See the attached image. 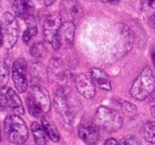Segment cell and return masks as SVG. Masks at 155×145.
Instances as JSON below:
<instances>
[{"instance_id":"cell-1","label":"cell","mask_w":155,"mask_h":145,"mask_svg":"<svg viewBox=\"0 0 155 145\" xmlns=\"http://www.w3.org/2000/svg\"><path fill=\"white\" fill-rule=\"evenodd\" d=\"M54 108L68 126H72L81 110V103L72 91L62 87L54 94Z\"/></svg>"},{"instance_id":"cell-18","label":"cell","mask_w":155,"mask_h":145,"mask_svg":"<svg viewBox=\"0 0 155 145\" xmlns=\"http://www.w3.org/2000/svg\"><path fill=\"white\" fill-rule=\"evenodd\" d=\"M31 131L36 145H47V134L41 124L33 122L31 124Z\"/></svg>"},{"instance_id":"cell-29","label":"cell","mask_w":155,"mask_h":145,"mask_svg":"<svg viewBox=\"0 0 155 145\" xmlns=\"http://www.w3.org/2000/svg\"><path fill=\"white\" fill-rule=\"evenodd\" d=\"M151 113H152V115L155 118V101H154V103H152V105H151Z\"/></svg>"},{"instance_id":"cell-31","label":"cell","mask_w":155,"mask_h":145,"mask_svg":"<svg viewBox=\"0 0 155 145\" xmlns=\"http://www.w3.org/2000/svg\"><path fill=\"white\" fill-rule=\"evenodd\" d=\"M152 62H153L154 67H155V48L153 49V51H152Z\"/></svg>"},{"instance_id":"cell-9","label":"cell","mask_w":155,"mask_h":145,"mask_svg":"<svg viewBox=\"0 0 155 145\" xmlns=\"http://www.w3.org/2000/svg\"><path fill=\"white\" fill-rule=\"evenodd\" d=\"M12 79L18 92L24 93L28 89V66L24 58H18L12 67Z\"/></svg>"},{"instance_id":"cell-22","label":"cell","mask_w":155,"mask_h":145,"mask_svg":"<svg viewBox=\"0 0 155 145\" xmlns=\"http://www.w3.org/2000/svg\"><path fill=\"white\" fill-rule=\"evenodd\" d=\"M31 55L34 57H41L46 52V47L43 43H37L31 47Z\"/></svg>"},{"instance_id":"cell-26","label":"cell","mask_w":155,"mask_h":145,"mask_svg":"<svg viewBox=\"0 0 155 145\" xmlns=\"http://www.w3.org/2000/svg\"><path fill=\"white\" fill-rule=\"evenodd\" d=\"M150 24L152 26V28L155 29V14H153L150 17Z\"/></svg>"},{"instance_id":"cell-33","label":"cell","mask_w":155,"mask_h":145,"mask_svg":"<svg viewBox=\"0 0 155 145\" xmlns=\"http://www.w3.org/2000/svg\"><path fill=\"white\" fill-rule=\"evenodd\" d=\"M0 142H1V130H0Z\"/></svg>"},{"instance_id":"cell-10","label":"cell","mask_w":155,"mask_h":145,"mask_svg":"<svg viewBox=\"0 0 155 145\" xmlns=\"http://www.w3.org/2000/svg\"><path fill=\"white\" fill-rule=\"evenodd\" d=\"M47 74L49 81L56 84H65L70 76L68 68L60 58H52L50 60Z\"/></svg>"},{"instance_id":"cell-19","label":"cell","mask_w":155,"mask_h":145,"mask_svg":"<svg viewBox=\"0 0 155 145\" xmlns=\"http://www.w3.org/2000/svg\"><path fill=\"white\" fill-rule=\"evenodd\" d=\"M140 134L147 142L155 144V122L149 121L142 124Z\"/></svg>"},{"instance_id":"cell-21","label":"cell","mask_w":155,"mask_h":145,"mask_svg":"<svg viewBox=\"0 0 155 145\" xmlns=\"http://www.w3.org/2000/svg\"><path fill=\"white\" fill-rule=\"evenodd\" d=\"M120 107L123 112L129 117H134L137 113V107L132 103L127 102V101H120Z\"/></svg>"},{"instance_id":"cell-7","label":"cell","mask_w":155,"mask_h":145,"mask_svg":"<svg viewBox=\"0 0 155 145\" xmlns=\"http://www.w3.org/2000/svg\"><path fill=\"white\" fill-rule=\"evenodd\" d=\"M0 108L5 111H11L14 114H24L25 109L18 94L11 87L1 88L0 90Z\"/></svg>"},{"instance_id":"cell-24","label":"cell","mask_w":155,"mask_h":145,"mask_svg":"<svg viewBox=\"0 0 155 145\" xmlns=\"http://www.w3.org/2000/svg\"><path fill=\"white\" fill-rule=\"evenodd\" d=\"M120 145H141L140 141L134 136H125L120 140Z\"/></svg>"},{"instance_id":"cell-2","label":"cell","mask_w":155,"mask_h":145,"mask_svg":"<svg viewBox=\"0 0 155 145\" xmlns=\"http://www.w3.org/2000/svg\"><path fill=\"white\" fill-rule=\"evenodd\" d=\"M27 108L32 117L41 118L44 113L49 112L51 108V98L44 87L33 85L27 98Z\"/></svg>"},{"instance_id":"cell-28","label":"cell","mask_w":155,"mask_h":145,"mask_svg":"<svg viewBox=\"0 0 155 145\" xmlns=\"http://www.w3.org/2000/svg\"><path fill=\"white\" fill-rule=\"evenodd\" d=\"M3 46V38H2V30H1V24H0V47Z\"/></svg>"},{"instance_id":"cell-6","label":"cell","mask_w":155,"mask_h":145,"mask_svg":"<svg viewBox=\"0 0 155 145\" xmlns=\"http://www.w3.org/2000/svg\"><path fill=\"white\" fill-rule=\"evenodd\" d=\"M1 30L3 47L7 50H11L16 45L19 36V24L16 16L10 12H5L1 17Z\"/></svg>"},{"instance_id":"cell-15","label":"cell","mask_w":155,"mask_h":145,"mask_svg":"<svg viewBox=\"0 0 155 145\" xmlns=\"http://www.w3.org/2000/svg\"><path fill=\"white\" fill-rule=\"evenodd\" d=\"M13 11L17 17L26 19L33 15L34 5L31 0H15L13 3Z\"/></svg>"},{"instance_id":"cell-14","label":"cell","mask_w":155,"mask_h":145,"mask_svg":"<svg viewBox=\"0 0 155 145\" xmlns=\"http://www.w3.org/2000/svg\"><path fill=\"white\" fill-rule=\"evenodd\" d=\"M62 12L70 21H77L83 15L82 5L78 0H63L62 5Z\"/></svg>"},{"instance_id":"cell-25","label":"cell","mask_w":155,"mask_h":145,"mask_svg":"<svg viewBox=\"0 0 155 145\" xmlns=\"http://www.w3.org/2000/svg\"><path fill=\"white\" fill-rule=\"evenodd\" d=\"M103 145H120V144H119L118 141H117L116 139L110 138V139H107L105 142H104Z\"/></svg>"},{"instance_id":"cell-11","label":"cell","mask_w":155,"mask_h":145,"mask_svg":"<svg viewBox=\"0 0 155 145\" xmlns=\"http://www.w3.org/2000/svg\"><path fill=\"white\" fill-rule=\"evenodd\" d=\"M78 134L80 139L87 145H96L100 140L99 127L96 123L85 122L79 126Z\"/></svg>"},{"instance_id":"cell-23","label":"cell","mask_w":155,"mask_h":145,"mask_svg":"<svg viewBox=\"0 0 155 145\" xmlns=\"http://www.w3.org/2000/svg\"><path fill=\"white\" fill-rule=\"evenodd\" d=\"M9 76V68L3 60L0 58V83L5 84Z\"/></svg>"},{"instance_id":"cell-4","label":"cell","mask_w":155,"mask_h":145,"mask_svg":"<svg viewBox=\"0 0 155 145\" xmlns=\"http://www.w3.org/2000/svg\"><path fill=\"white\" fill-rule=\"evenodd\" d=\"M155 91V76L150 67L142 69L137 79L134 81L130 93L137 101H143Z\"/></svg>"},{"instance_id":"cell-8","label":"cell","mask_w":155,"mask_h":145,"mask_svg":"<svg viewBox=\"0 0 155 145\" xmlns=\"http://www.w3.org/2000/svg\"><path fill=\"white\" fill-rule=\"evenodd\" d=\"M62 26V16L58 13H53L49 15L44 21L43 31H44V39L46 43L51 45L54 50L61 49L58 43V33Z\"/></svg>"},{"instance_id":"cell-12","label":"cell","mask_w":155,"mask_h":145,"mask_svg":"<svg viewBox=\"0 0 155 145\" xmlns=\"http://www.w3.org/2000/svg\"><path fill=\"white\" fill-rule=\"evenodd\" d=\"M75 87L78 92L87 100H91L96 95V85L93 79L84 73L78 74L74 79Z\"/></svg>"},{"instance_id":"cell-32","label":"cell","mask_w":155,"mask_h":145,"mask_svg":"<svg viewBox=\"0 0 155 145\" xmlns=\"http://www.w3.org/2000/svg\"><path fill=\"white\" fill-rule=\"evenodd\" d=\"M103 1H106V2H113V1H117V0H103Z\"/></svg>"},{"instance_id":"cell-20","label":"cell","mask_w":155,"mask_h":145,"mask_svg":"<svg viewBox=\"0 0 155 145\" xmlns=\"http://www.w3.org/2000/svg\"><path fill=\"white\" fill-rule=\"evenodd\" d=\"M26 21L28 28L26 29L24 35H22V40H24V43L27 44L37 34V26H36V19H35L33 15L26 18Z\"/></svg>"},{"instance_id":"cell-13","label":"cell","mask_w":155,"mask_h":145,"mask_svg":"<svg viewBox=\"0 0 155 145\" xmlns=\"http://www.w3.org/2000/svg\"><path fill=\"white\" fill-rule=\"evenodd\" d=\"M75 26L72 21H66L62 24L58 33V43L60 48H68L73 44Z\"/></svg>"},{"instance_id":"cell-3","label":"cell","mask_w":155,"mask_h":145,"mask_svg":"<svg viewBox=\"0 0 155 145\" xmlns=\"http://www.w3.org/2000/svg\"><path fill=\"white\" fill-rule=\"evenodd\" d=\"M3 134L9 142L16 145L24 144L29 137L25 121L18 114H9L3 122Z\"/></svg>"},{"instance_id":"cell-5","label":"cell","mask_w":155,"mask_h":145,"mask_svg":"<svg viewBox=\"0 0 155 145\" xmlns=\"http://www.w3.org/2000/svg\"><path fill=\"white\" fill-rule=\"evenodd\" d=\"M95 123L98 127L108 132H115L122 127L123 120L118 111L108 108L106 106H100L96 111Z\"/></svg>"},{"instance_id":"cell-16","label":"cell","mask_w":155,"mask_h":145,"mask_svg":"<svg viewBox=\"0 0 155 145\" xmlns=\"http://www.w3.org/2000/svg\"><path fill=\"white\" fill-rule=\"evenodd\" d=\"M89 74H91V79H93L94 84L100 89L106 90V91H110L112 89V83L110 81V77L103 70L99 68H93Z\"/></svg>"},{"instance_id":"cell-27","label":"cell","mask_w":155,"mask_h":145,"mask_svg":"<svg viewBox=\"0 0 155 145\" xmlns=\"http://www.w3.org/2000/svg\"><path fill=\"white\" fill-rule=\"evenodd\" d=\"M54 1H55V0H44V3H45L46 7H49L52 3H54Z\"/></svg>"},{"instance_id":"cell-30","label":"cell","mask_w":155,"mask_h":145,"mask_svg":"<svg viewBox=\"0 0 155 145\" xmlns=\"http://www.w3.org/2000/svg\"><path fill=\"white\" fill-rule=\"evenodd\" d=\"M148 1V5H150L152 9H155V0H147Z\"/></svg>"},{"instance_id":"cell-17","label":"cell","mask_w":155,"mask_h":145,"mask_svg":"<svg viewBox=\"0 0 155 145\" xmlns=\"http://www.w3.org/2000/svg\"><path fill=\"white\" fill-rule=\"evenodd\" d=\"M41 126H43L44 130H45L46 134L51 139L53 142H58L61 139L60 132H58L56 126L50 121L47 118H41Z\"/></svg>"}]
</instances>
